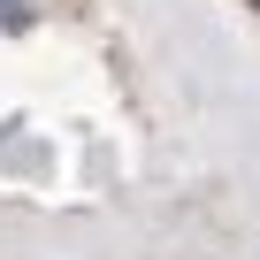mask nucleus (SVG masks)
I'll list each match as a JSON object with an SVG mask.
<instances>
[{
    "label": "nucleus",
    "instance_id": "obj_1",
    "mask_svg": "<svg viewBox=\"0 0 260 260\" xmlns=\"http://www.w3.org/2000/svg\"><path fill=\"white\" fill-rule=\"evenodd\" d=\"M0 23H8V31H23L31 16H23V0H0Z\"/></svg>",
    "mask_w": 260,
    "mask_h": 260
}]
</instances>
